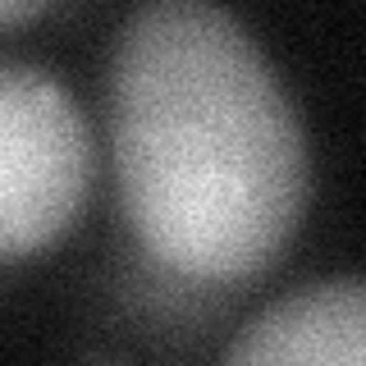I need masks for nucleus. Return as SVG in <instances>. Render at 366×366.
Listing matches in <instances>:
<instances>
[{
	"label": "nucleus",
	"mask_w": 366,
	"mask_h": 366,
	"mask_svg": "<svg viewBox=\"0 0 366 366\" xmlns=\"http://www.w3.org/2000/svg\"><path fill=\"white\" fill-rule=\"evenodd\" d=\"M119 202L147 257L247 280L302 224L312 156L257 37L215 0H147L110 60Z\"/></svg>",
	"instance_id": "1"
},
{
	"label": "nucleus",
	"mask_w": 366,
	"mask_h": 366,
	"mask_svg": "<svg viewBox=\"0 0 366 366\" xmlns=\"http://www.w3.org/2000/svg\"><path fill=\"white\" fill-rule=\"evenodd\" d=\"M92 188V133L46 69L0 60V257H28L78 220Z\"/></svg>",
	"instance_id": "2"
},
{
	"label": "nucleus",
	"mask_w": 366,
	"mask_h": 366,
	"mask_svg": "<svg viewBox=\"0 0 366 366\" xmlns=\"http://www.w3.org/2000/svg\"><path fill=\"white\" fill-rule=\"evenodd\" d=\"M234 366L252 362H312V366H362L366 357V289L362 280L307 284L238 330L224 352Z\"/></svg>",
	"instance_id": "3"
},
{
	"label": "nucleus",
	"mask_w": 366,
	"mask_h": 366,
	"mask_svg": "<svg viewBox=\"0 0 366 366\" xmlns=\"http://www.w3.org/2000/svg\"><path fill=\"white\" fill-rule=\"evenodd\" d=\"M41 5L46 0H0V23H23V19L37 14Z\"/></svg>",
	"instance_id": "4"
}]
</instances>
